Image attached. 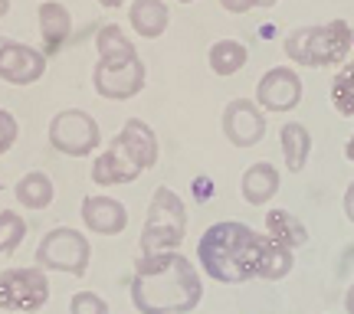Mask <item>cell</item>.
Here are the masks:
<instances>
[{
	"mask_svg": "<svg viewBox=\"0 0 354 314\" xmlns=\"http://www.w3.org/2000/svg\"><path fill=\"white\" fill-rule=\"evenodd\" d=\"M203 302L197 265L180 252L141 255L131 275V304L138 314H190Z\"/></svg>",
	"mask_w": 354,
	"mask_h": 314,
	"instance_id": "6da1fadb",
	"label": "cell"
},
{
	"mask_svg": "<svg viewBox=\"0 0 354 314\" xmlns=\"http://www.w3.org/2000/svg\"><path fill=\"white\" fill-rule=\"evenodd\" d=\"M259 233L240 219H220L203 229L197 242V262L203 275L220 285H240L256 278V259H259Z\"/></svg>",
	"mask_w": 354,
	"mask_h": 314,
	"instance_id": "7a4b0ae2",
	"label": "cell"
},
{
	"mask_svg": "<svg viewBox=\"0 0 354 314\" xmlns=\"http://www.w3.org/2000/svg\"><path fill=\"white\" fill-rule=\"evenodd\" d=\"M286 56L292 63L308 66V69H328L348 59L354 46V33L344 20H331L322 26H295L289 37L282 39Z\"/></svg>",
	"mask_w": 354,
	"mask_h": 314,
	"instance_id": "3957f363",
	"label": "cell"
},
{
	"mask_svg": "<svg viewBox=\"0 0 354 314\" xmlns=\"http://www.w3.org/2000/svg\"><path fill=\"white\" fill-rule=\"evenodd\" d=\"M187 236V210L171 187H158L148 203L145 229H141V255L177 252Z\"/></svg>",
	"mask_w": 354,
	"mask_h": 314,
	"instance_id": "277c9868",
	"label": "cell"
},
{
	"mask_svg": "<svg viewBox=\"0 0 354 314\" xmlns=\"http://www.w3.org/2000/svg\"><path fill=\"white\" fill-rule=\"evenodd\" d=\"M88 259H92V246L73 226L50 229L37 246V265L43 272H63V275L82 278L88 272Z\"/></svg>",
	"mask_w": 354,
	"mask_h": 314,
	"instance_id": "5b68a950",
	"label": "cell"
},
{
	"mask_svg": "<svg viewBox=\"0 0 354 314\" xmlns=\"http://www.w3.org/2000/svg\"><path fill=\"white\" fill-rule=\"evenodd\" d=\"M46 138H50L53 151L63 154V157H88V154L99 151L102 131H99V121L88 112L63 108V112L53 115Z\"/></svg>",
	"mask_w": 354,
	"mask_h": 314,
	"instance_id": "8992f818",
	"label": "cell"
},
{
	"mask_svg": "<svg viewBox=\"0 0 354 314\" xmlns=\"http://www.w3.org/2000/svg\"><path fill=\"white\" fill-rule=\"evenodd\" d=\"M50 302V278L39 265L0 272V308L10 314H37Z\"/></svg>",
	"mask_w": 354,
	"mask_h": 314,
	"instance_id": "52a82bcc",
	"label": "cell"
},
{
	"mask_svg": "<svg viewBox=\"0 0 354 314\" xmlns=\"http://www.w3.org/2000/svg\"><path fill=\"white\" fill-rule=\"evenodd\" d=\"M302 101V79L292 66H272L259 82H256V105L263 112H292Z\"/></svg>",
	"mask_w": 354,
	"mask_h": 314,
	"instance_id": "ba28073f",
	"label": "cell"
},
{
	"mask_svg": "<svg viewBox=\"0 0 354 314\" xmlns=\"http://www.w3.org/2000/svg\"><path fill=\"white\" fill-rule=\"evenodd\" d=\"M92 88L99 92L102 99H112V101L135 99L141 88H145V63L141 59H128L122 66L95 63V69H92Z\"/></svg>",
	"mask_w": 354,
	"mask_h": 314,
	"instance_id": "9c48e42d",
	"label": "cell"
},
{
	"mask_svg": "<svg viewBox=\"0 0 354 314\" xmlns=\"http://www.w3.org/2000/svg\"><path fill=\"white\" fill-rule=\"evenodd\" d=\"M223 138L233 148H253L266 138V112L253 99H233L223 108Z\"/></svg>",
	"mask_w": 354,
	"mask_h": 314,
	"instance_id": "30bf717a",
	"label": "cell"
},
{
	"mask_svg": "<svg viewBox=\"0 0 354 314\" xmlns=\"http://www.w3.org/2000/svg\"><path fill=\"white\" fill-rule=\"evenodd\" d=\"M46 72V56L43 50H33L26 43L7 39L0 50V79L10 86H33Z\"/></svg>",
	"mask_w": 354,
	"mask_h": 314,
	"instance_id": "8fae6325",
	"label": "cell"
},
{
	"mask_svg": "<svg viewBox=\"0 0 354 314\" xmlns=\"http://www.w3.org/2000/svg\"><path fill=\"white\" fill-rule=\"evenodd\" d=\"M82 223H86L88 233L95 236H118L125 233L128 226V210L125 203H118L115 197H102V193H92L82 200Z\"/></svg>",
	"mask_w": 354,
	"mask_h": 314,
	"instance_id": "7c38bea8",
	"label": "cell"
},
{
	"mask_svg": "<svg viewBox=\"0 0 354 314\" xmlns=\"http://www.w3.org/2000/svg\"><path fill=\"white\" fill-rule=\"evenodd\" d=\"M112 144H118L141 170H148V167L158 164V135L141 118H128L125 125H122V131L112 138Z\"/></svg>",
	"mask_w": 354,
	"mask_h": 314,
	"instance_id": "4fadbf2b",
	"label": "cell"
},
{
	"mask_svg": "<svg viewBox=\"0 0 354 314\" xmlns=\"http://www.w3.org/2000/svg\"><path fill=\"white\" fill-rule=\"evenodd\" d=\"M37 17H39V37H43V56L50 59L73 37V17L66 10V3H59V0H43L37 7Z\"/></svg>",
	"mask_w": 354,
	"mask_h": 314,
	"instance_id": "5bb4252c",
	"label": "cell"
},
{
	"mask_svg": "<svg viewBox=\"0 0 354 314\" xmlns=\"http://www.w3.org/2000/svg\"><path fill=\"white\" fill-rule=\"evenodd\" d=\"M138 177H141V167L118 144H109V151H102L92 161V180L99 187H125V184H135Z\"/></svg>",
	"mask_w": 354,
	"mask_h": 314,
	"instance_id": "9a60e30c",
	"label": "cell"
},
{
	"mask_svg": "<svg viewBox=\"0 0 354 314\" xmlns=\"http://www.w3.org/2000/svg\"><path fill=\"white\" fill-rule=\"evenodd\" d=\"M295 268V252L289 246H282L279 239L266 233L259 239V259H256V278L263 282H282Z\"/></svg>",
	"mask_w": 354,
	"mask_h": 314,
	"instance_id": "2e32d148",
	"label": "cell"
},
{
	"mask_svg": "<svg viewBox=\"0 0 354 314\" xmlns=\"http://www.w3.org/2000/svg\"><path fill=\"white\" fill-rule=\"evenodd\" d=\"M128 23L145 39H158L171 23V10L165 0H131L128 7Z\"/></svg>",
	"mask_w": 354,
	"mask_h": 314,
	"instance_id": "e0dca14e",
	"label": "cell"
},
{
	"mask_svg": "<svg viewBox=\"0 0 354 314\" xmlns=\"http://www.w3.org/2000/svg\"><path fill=\"white\" fill-rule=\"evenodd\" d=\"M240 190H243V200L250 206H266L279 193V170L269 161L253 164V167H246Z\"/></svg>",
	"mask_w": 354,
	"mask_h": 314,
	"instance_id": "ac0fdd59",
	"label": "cell"
},
{
	"mask_svg": "<svg viewBox=\"0 0 354 314\" xmlns=\"http://www.w3.org/2000/svg\"><path fill=\"white\" fill-rule=\"evenodd\" d=\"M279 144H282V161L289 174H302L308 154H312V135L302 121H286L279 131Z\"/></svg>",
	"mask_w": 354,
	"mask_h": 314,
	"instance_id": "d6986e66",
	"label": "cell"
},
{
	"mask_svg": "<svg viewBox=\"0 0 354 314\" xmlns=\"http://www.w3.org/2000/svg\"><path fill=\"white\" fill-rule=\"evenodd\" d=\"M95 52H99V63L105 66H122L128 59H138L135 43L125 37V30L118 23H105L95 33Z\"/></svg>",
	"mask_w": 354,
	"mask_h": 314,
	"instance_id": "ffe728a7",
	"label": "cell"
},
{
	"mask_svg": "<svg viewBox=\"0 0 354 314\" xmlns=\"http://www.w3.org/2000/svg\"><path fill=\"white\" fill-rule=\"evenodd\" d=\"M13 197L20 200L24 210H46L56 197V187H53L50 174H43V170H30L17 180V187H13Z\"/></svg>",
	"mask_w": 354,
	"mask_h": 314,
	"instance_id": "44dd1931",
	"label": "cell"
},
{
	"mask_svg": "<svg viewBox=\"0 0 354 314\" xmlns=\"http://www.w3.org/2000/svg\"><path fill=\"white\" fill-rule=\"evenodd\" d=\"M266 233L272 239H279L282 246H289L292 252L308 242L305 223L295 213H289V210H269V213H266Z\"/></svg>",
	"mask_w": 354,
	"mask_h": 314,
	"instance_id": "7402d4cb",
	"label": "cell"
},
{
	"mask_svg": "<svg viewBox=\"0 0 354 314\" xmlns=\"http://www.w3.org/2000/svg\"><path fill=\"white\" fill-rule=\"evenodd\" d=\"M246 59H250V52H246V46H243L240 39H216L214 46H210V52H207V63L214 69V76H220V79L236 76L243 66H246Z\"/></svg>",
	"mask_w": 354,
	"mask_h": 314,
	"instance_id": "603a6c76",
	"label": "cell"
},
{
	"mask_svg": "<svg viewBox=\"0 0 354 314\" xmlns=\"http://www.w3.org/2000/svg\"><path fill=\"white\" fill-rule=\"evenodd\" d=\"M331 105L344 118H354V56L338 69V76L331 82Z\"/></svg>",
	"mask_w": 354,
	"mask_h": 314,
	"instance_id": "cb8c5ba5",
	"label": "cell"
},
{
	"mask_svg": "<svg viewBox=\"0 0 354 314\" xmlns=\"http://www.w3.org/2000/svg\"><path fill=\"white\" fill-rule=\"evenodd\" d=\"M26 236V223L17 210H0V255L13 252Z\"/></svg>",
	"mask_w": 354,
	"mask_h": 314,
	"instance_id": "d4e9b609",
	"label": "cell"
},
{
	"mask_svg": "<svg viewBox=\"0 0 354 314\" xmlns=\"http://www.w3.org/2000/svg\"><path fill=\"white\" fill-rule=\"evenodd\" d=\"M69 314H109V302L95 291H76L69 298Z\"/></svg>",
	"mask_w": 354,
	"mask_h": 314,
	"instance_id": "484cf974",
	"label": "cell"
},
{
	"mask_svg": "<svg viewBox=\"0 0 354 314\" xmlns=\"http://www.w3.org/2000/svg\"><path fill=\"white\" fill-rule=\"evenodd\" d=\"M17 138H20V125H17V118H13L7 108H0V157L17 144Z\"/></svg>",
	"mask_w": 354,
	"mask_h": 314,
	"instance_id": "4316f807",
	"label": "cell"
},
{
	"mask_svg": "<svg viewBox=\"0 0 354 314\" xmlns=\"http://www.w3.org/2000/svg\"><path fill=\"white\" fill-rule=\"evenodd\" d=\"M220 7L227 13H246L256 7V0H220Z\"/></svg>",
	"mask_w": 354,
	"mask_h": 314,
	"instance_id": "83f0119b",
	"label": "cell"
},
{
	"mask_svg": "<svg viewBox=\"0 0 354 314\" xmlns=\"http://www.w3.org/2000/svg\"><path fill=\"white\" fill-rule=\"evenodd\" d=\"M344 213L354 223V184H348V190H344Z\"/></svg>",
	"mask_w": 354,
	"mask_h": 314,
	"instance_id": "f1b7e54d",
	"label": "cell"
},
{
	"mask_svg": "<svg viewBox=\"0 0 354 314\" xmlns=\"http://www.w3.org/2000/svg\"><path fill=\"white\" fill-rule=\"evenodd\" d=\"M344 311L348 314H354V285L348 288V295H344Z\"/></svg>",
	"mask_w": 354,
	"mask_h": 314,
	"instance_id": "f546056e",
	"label": "cell"
},
{
	"mask_svg": "<svg viewBox=\"0 0 354 314\" xmlns=\"http://www.w3.org/2000/svg\"><path fill=\"white\" fill-rule=\"evenodd\" d=\"M344 157H348V161L354 164V135L348 138V144H344Z\"/></svg>",
	"mask_w": 354,
	"mask_h": 314,
	"instance_id": "4dcf8cb0",
	"label": "cell"
},
{
	"mask_svg": "<svg viewBox=\"0 0 354 314\" xmlns=\"http://www.w3.org/2000/svg\"><path fill=\"white\" fill-rule=\"evenodd\" d=\"M102 7H109V10H115V7H125V0H99Z\"/></svg>",
	"mask_w": 354,
	"mask_h": 314,
	"instance_id": "1f68e13d",
	"label": "cell"
},
{
	"mask_svg": "<svg viewBox=\"0 0 354 314\" xmlns=\"http://www.w3.org/2000/svg\"><path fill=\"white\" fill-rule=\"evenodd\" d=\"M7 10H10V0H0V17H7Z\"/></svg>",
	"mask_w": 354,
	"mask_h": 314,
	"instance_id": "d6a6232c",
	"label": "cell"
},
{
	"mask_svg": "<svg viewBox=\"0 0 354 314\" xmlns=\"http://www.w3.org/2000/svg\"><path fill=\"white\" fill-rule=\"evenodd\" d=\"M279 0H256V7H276Z\"/></svg>",
	"mask_w": 354,
	"mask_h": 314,
	"instance_id": "836d02e7",
	"label": "cell"
},
{
	"mask_svg": "<svg viewBox=\"0 0 354 314\" xmlns=\"http://www.w3.org/2000/svg\"><path fill=\"white\" fill-rule=\"evenodd\" d=\"M3 43H7V37H0V50H3Z\"/></svg>",
	"mask_w": 354,
	"mask_h": 314,
	"instance_id": "e575fe53",
	"label": "cell"
},
{
	"mask_svg": "<svg viewBox=\"0 0 354 314\" xmlns=\"http://www.w3.org/2000/svg\"><path fill=\"white\" fill-rule=\"evenodd\" d=\"M177 3H194V0H177Z\"/></svg>",
	"mask_w": 354,
	"mask_h": 314,
	"instance_id": "d590c367",
	"label": "cell"
}]
</instances>
